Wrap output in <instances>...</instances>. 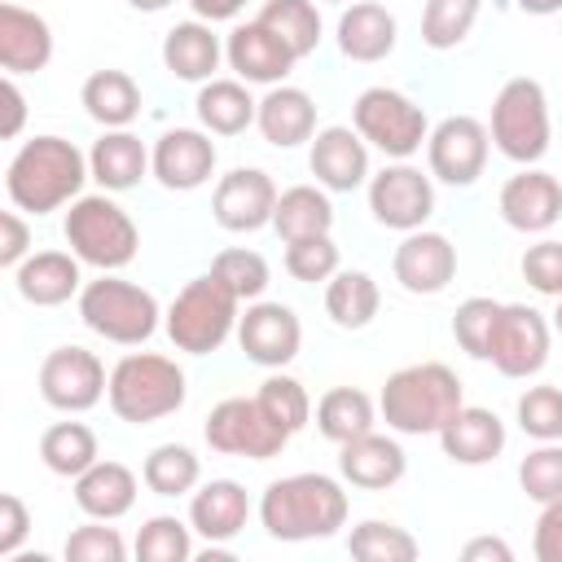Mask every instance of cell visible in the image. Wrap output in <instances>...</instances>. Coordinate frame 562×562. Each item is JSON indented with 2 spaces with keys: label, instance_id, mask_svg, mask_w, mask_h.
I'll use <instances>...</instances> for the list:
<instances>
[{
  "label": "cell",
  "instance_id": "cell-1",
  "mask_svg": "<svg viewBox=\"0 0 562 562\" xmlns=\"http://www.w3.org/2000/svg\"><path fill=\"white\" fill-rule=\"evenodd\" d=\"M83 180H92V171H88V154H79L75 140L31 136L9 158L4 193L26 215H53L83 193Z\"/></svg>",
  "mask_w": 562,
  "mask_h": 562
},
{
  "label": "cell",
  "instance_id": "cell-2",
  "mask_svg": "<svg viewBox=\"0 0 562 562\" xmlns=\"http://www.w3.org/2000/svg\"><path fill=\"white\" fill-rule=\"evenodd\" d=\"M259 522L272 540H329L347 527V492L321 470L272 479L259 496Z\"/></svg>",
  "mask_w": 562,
  "mask_h": 562
},
{
  "label": "cell",
  "instance_id": "cell-3",
  "mask_svg": "<svg viewBox=\"0 0 562 562\" xmlns=\"http://www.w3.org/2000/svg\"><path fill=\"white\" fill-rule=\"evenodd\" d=\"M461 404H465L461 378L439 360L395 369L378 395V413L395 435H439Z\"/></svg>",
  "mask_w": 562,
  "mask_h": 562
},
{
  "label": "cell",
  "instance_id": "cell-4",
  "mask_svg": "<svg viewBox=\"0 0 562 562\" xmlns=\"http://www.w3.org/2000/svg\"><path fill=\"white\" fill-rule=\"evenodd\" d=\"M184 395H189L184 369L158 351H127L110 369V386H105L114 417L127 426H154V422L180 413Z\"/></svg>",
  "mask_w": 562,
  "mask_h": 562
},
{
  "label": "cell",
  "instance_id": "cell-5",
  "mask_svg": "<svg viewBox=\"0 0 562 562\" xmlns=\"http://www.w3.org/2000/svg\"><path fill=\"white\" fill-rule=\"evenodd\" d=\"M237 316H241V299L215 272H206V277H193L171 299V307L162 312V329L176 351L211 356L228 342V334H237Z\"/></svg>",
  "mask_w": 562,
  "mask_h": 562
},
{
  "label": "cell",
  "instance_id": "cell-6",
  "mask_svg": "<svg viewBox=\"0 0 562 562\" xmlns=\"http://www.w3.org/2000/svg\"><path fill=\"white\" fill-rule=\"evenodd\" d=\"M66 246L79 255V263L101 268V272H119L136 259L140 250V233L132 224V215L101 189V193H79L61 220Z\"/></svg>",
  "mask_w": 562,
  "mask_h": 562
},
{
  "label": "cell",
  "instance_id": "cell-7",
  "mask_svg": "<svg viewBox=\"0 0 562 562\" xmlns=\"http://www.w3.org/2000/svg\"><path fill=\"white\" fill-rule=\"evenodd\" d=\"M79 321L105 342L140 347L162 325V307L145 285L123 281L114 272H101L97 281H88L79 290Z\"/></svg>",
  "mask_w": 562,
  "mask_h": 562
},
{
  "label": "cell",
  "instance_id": "cell-8",
  "mask_svg": "<svg viewBox=\"0 0 562 562\" xmlns=\"http://www.w3.org/2000/svg\"><path fill=\"white\" fill-rule=\"evenodd\" d=\"M487 136L518 167H536L549 154L553 123H549V97H544L540 79L514 75V79L501 83V92L492 97Z\"/></svg>",
  "mask_w": 562,
  "mask_h": 562
},
{
  "label": "cell",
  "instance_id": "cell-9",
  "mask_svg": "<svg viewBox=\"0 0 562 562\" xmlns=\"http://www.w3.org/2000/svg\"><path fill=\"white\" fill-rule=\"evenodd\" d=\"M351 127L386 158H413L430 136L426 110L400 88H364L351 105Z\"/></svg>",
  "mask_w": 562,
  "mask_h": 562
},
{
  "label": "cell",
  "instance_id": "cell-10",
  "mask_svg": "<svg viewBox=\"0 0 562 562\" xmlns=\"http://www.w3.org/2000/svg\"><path fill=\"white\" fill-rule=\"evenodd\" d=\"M211 452H224V457H246V461H268V457H281L290 435L263 413V404L250 395H228L220 400L211 413H206V426H202Z\"/></svg>",
  "mask_w": 562,
  "mask_h": 562
},
{
  "label": "cell",
  "instance_id": "cell-11",
  "mask_svg": "<svg viewBox=\"0 0 562 562\" xmlns=\"http://www.w3.org/2000/svg\"><path fill=\"white\" fill-rule=\"evenodd\" d=\"M487 123H479L474 114H448L430 127L426 136V162H430V180H443L452 189H470L483 167H487Z\"/></svg>",
  "mask_w": 562,
  "mask_h": 562
},
{
  "label": "cell",
  "instance_id": "cell-12",
  "mask_svg": "<svg viewBox=\"0 0 562 562\" xmlns=\"http://www.w3.org/2000/svg\"><path fill=\"white\" fill-rule=\"evenodd\" d=\"M369 211L382 228H395V233L426 228V220L435 215V184L422 167H413L408 158H395L378 176H369Z\"/></svg>",
  "mask_w": 562,
  "mask_h": 562
},
{
  "label": "cell",
  "instance_id": "cell-13",
  "mask_svg": "<svg viewBox=\"0 0 562 562\" xmlns=\"http://www.w3.org/2000/svg\"><path fill=\"white\" fill-rule=\"evenodd\" d=\"M549 342H553V325L544 321V312L527 303H501L487 360L505 378H536L549 364Z\"/></svg>",
  "mask_w": 562,
  "mask_h": 562
},
{
  "label": "cell",
  "instance_id": "cell-14",
  "mask_svg": "<svg viewBox=\"0 0 562 562\" xmlns=\"http://www.w3.org/2000/svg\"><path fill=\"white\" fill-rule=\"evenodd\" d=\"M105 386H110V373H105L101 356L88 351V347H75V342L53 347L44 356V364H40V395L57 413H88V408H97Z\"/></svg>",
  "mask_w": 562,
  "mask_h": 562
},
{
  "label": "cell",
  "instance_id": "cell-15",
  "mask_svg": "<svg viewBox=\"0 0 562 562\" xmlns=\"http://www.w3.org/2000/svg\"><path fill=\"white\" fill-rule=\"evenodd\" d=\"M220 149L206 127H171L149 149V176L171 193H193L215 176Z\"/></svg>",
  "mask_w": 562,
  "mask_h": 562
},
{
  "label": "cell",
  "instance_id": "cell-16",
  "mask_svg": "<svg viewBox=\"0 0 562 562\" xmlns=\"http://www.w3.org/2000/svg\"><path fill=\"white\" fill-rule=\"evenodd\" d=\"M237 347L259 369H285L303 347V325H299L294 307L272 303V299H255L237 316Z\"/></svg>",
  "mask_w": 562,
  "mask_h": 562
},
{
  "label": "cell",
  "instance_id": "cell-17",
  "mask_svg": "<svg viewBox=\"0 0 562 562\" xmlns=\"http://www.w3.org/2000/svg\"><path fill=\"white\" fill-rule=\"evenodd\" d=\"M277 184L268 171L259 167H233L215 180V193H211V215L220 228L228 233H255V228H268L272 224V211H277Z\"/></svg>",
  "mask_w": 562,
  "mask_h": 562
},
{
  "label": "cell",
  "instance_id": "cell-18",
  "mask_svg": "<svg viewBox=\"0 0 562 562\" xmlns=\"http://www.w3.org/2000/svg\"><path fill=\"white\" fill-rule=\"evenodd\" d=\"M501 220L514 233H549L562 220V180L540 167H522L501 184Z\"/></svg>",
  "mask_w": 562,
  "mask_h": 562
},
{
  "label": "cell",
  "instance_id": "cell-19",
  "mask_svg": "<svg viewBox=\"0 0 562 562\" xmlns=\"http://www.w3.org/2000/svg\"><path fill=\"white\" fill-rule=\"evenodd\" d=\"M391 272L400 281V290L408 294H439L448 290V281L457 277V246L443 233L430 228H413L404 233V241L391 255Z\"/></svg>",
  "mask_w": 562,
  "mask_h": 562
},
{
  "label": "cell",
  "instance_id": "cell-20",
  "mask_svg": "<svg viewBox=\"0 0 562 562\" xmlns=\"http://www.w3.org/2000/svg\"><path fill=\"white\" fill-rule=\"evenodd\" d=\"M307 167H312V176H316L321 189L351 193V189L369 184V140L356 127H342V123L321 127L312 136Z\"/></svg>",
  "mask_w": 562,
  "mask_h": 562
},
{
  "label": "cell",
  "instance_id": "cell-21",
  "mask_svg": "<svg viewBox=\"0 0 562 562\" xmlns=\"http://www.w3.org/2000/svg\"><path fill=\"white\" fill-rule=\"evenodd\" d=\"M224 57H228V66L237 70L241 83H263V88L285 83V75L299 61L263 22H237L224 40Z\"/></svg>",
  "mask_w": 562,
  "mask_h": 562
},
{
  "label": "cell",
  "instance_id": "cell-22",
  "mask_svg": "<svg viewBox=\"0 0 562 562\" xmlns=\"http://www.w3.org/2000/svg\"><path fill=\"white\" fill-rule=\"evenodd\" d=\"M53 61V26L35 9L13 0L0 4V70L4 75H35Z\"/></svg>",
  "mask_w": 562,
  "mask_h": 562
},
{
  "label": "cell",
  "instance_id": "cell-23",
  "mask_svg": "<svg viewBox=\"0 0 562 562\" xmlns=\"http://www.w3.org/2000/svg\"><path fill=\"white\" fill-rule=\"evenodd\" d=\"M13 285L35 307H61V303L79 299V290H83L79 255L75 250H31L13 268Z\"/></svg>",
  "mask_w": 562,
  "mask_h": 562
},
{
  "label": "cell",
  "instance_id": "cell-24",
  "mask_svg": "<svg viewBox=\"0 0 562 562\" xmlns=\"http://www.w3.org/2000/svg\"><path fill=\"white\" fill-rule=\"evenodd\" d=\"M404 470H408V457H404L400 439H391V435L369 430V435H360V439L338 448V474L351 487L386 492V487H395L404 479Z\"/></svg>",
  "mask_w": 562,
  "mask_h": 562
},
{
  "label": "cell",
  "instance_id": "cell-25",
  "mask_svg": "<svg viewBox=\"0 0 562 562\" xmlns=\"http://www.w3.org/2000/svg\"><path fill=\"white\" fill-rule=\"evenodd\" d=\"M250 518V496L237 479H211L189 496V527L206 544H228Z\"/></svg>",
  "mask_w": 562,
  "mask_h": 562
},
{
  "label": "cell",
  "instance_id": "cell-26",
  "mask_svg": "<svg viewBox=\"0 0 562 562\" xmlns=\"http://www.w3.org/2000/svg\"><path fill=\"white\" fill-rule=\"evenodd\" d=\"M395 40H400V26H395V13L378 0H351L342 13H338V53L347 61H382L395 53Z\"/></svg>",
  "mask_w": 562,
  "mask_h": 562
},
{
  "label": "cell",
  "instance_id": "cell-27",
  "mask_svg": "<svg viewBox=\"0 0 562 562\" xmlns=\"http://www.w3.org/2000/svg\"><path fill=\"white\" fill-rule=\"evenodd\" d=\"M505 422L479 404H461L457 417L439 430V448L452 465H487L505 452Z\"/></svg>",
  "mask_w": 562,
  "mask_h": 562
},
{
  "label": "cell",
  "instance_id": "cell-28",
  "mask_svg": "<svg viewBox=\"0 0 562 562\" xmlns=\"http://www.w3.org/2000/svg\"><path fill=\"white\" fill-rule=\"evenodd\" d=\"M255 127L272 149H294L316 136V101L294 83H277L259 97Z\"/></svg>",
  "mask_w": 562,
  "mask_h": 562
},
{
  "label": "cell",
  "instance_id": "cell-29",
  "mask_svg": "<svg viewBox=\"0 0 562 562\" xmlns=\"http://www.w3.org/2000/svg\"><path fill=\"white\" fill-rule=\"evenodd\" d=\"M88 171L105 193H127L149 176V149L127 127H105L88 149Z\"/></svg>",
  "mask_w": 562,
  "mask_h": 562
},
{
  "label": "cell",
  "instance_id": "cell-30",
  "mask_svg": "<svg viewBox=\"0 0 562 562\" xmlns=\"http://www.w3.org/2000/svg\"><path fill=\"white\" fill-rule=\"evenodd\" d=\"M220 57H224V44H220V35L211 31V22H202V18L176 22V26L162 35V66H167V75H176V79H184V83H206V79H215Z\"/></svg>",
  "mask_w": 562,
  "mask_h": 562
},
{
  "label": "cell",
  "instance_id": "cell-31",
  "mask_svg": "<svg viewBox=\"0 0 562 562\" xmlns=\"http://www.w3.org/2000/svg\"><path fill=\"white\" fill-rule=\"evenodd\" d=\"M136 492H140V483L123 461H92L75 479V505L88 518H101V522L123 518L136 505Z\"/></svg>",
  "mask_w": 562,
  "mask_h": 562
},
{
  "label": "cell",
  "instance_id": "cell-32",
  "mask_svg": "<svg viewBox=\"0 0 562 562\" xmlns=\"http://www.w3.org/2000/svg\"><path fill=\"white\" fill-rule=\"evenodd\" d=\"M193 110L211 136H241L255 123L259 101L250 97V83H241V79H206L198 88Z\"/></svg>",
  "mask_w": 562,
  "mask_h": 562
},
{
  "label": "cell",
  "instance_id": "cell-33",
  "mask_svg": "<svg viewBox=\"0 0 562 562\" xmlns=\"http://www.w3.org/2000/svg\"><path fill=\"white\" fill-rule=\"evenodd\" d=\"M79 101H83L88 119L101 123V127H132L136 114H140V88H136V79L127 70H114V66L92 70L83 79V88H79Z\"/></svg>",
  "mask_w": 562,
  "mask_h": 562
},
{
  "label": "cell",
  "instance_id": "cell-34",
  "mask_svg": "<svg viewBox=\"0 0 562 562\" xmlns=\"http://www.w3.org/2000/svg\"><path fill=\"white\" fill-rule=\"evenodd\" d=\"M329 228H334L329 189H321V184H290V189H281L277 211H272V233L281 241L316 237V233H329Z\"/></svg>",
  "mask_w": 562,
  "mask_h": 562
},
{
  "label": "cell",
  "instance_id": "cell-35",
  "mask_svg": "<svg viewBox=\"0 0 562 562\" xmlns=\"http://www.w3.org/2000/svg\"><path fill=\"white\" fill-rule=\"evenodd\" d=\"M373 426H378V404L360 386H329L316 400V430L338 448L369 435Z\"/></svg>",
  "mask_w": 562,
  "mask_h": 562
},
{
  "label": "cell",
  "instance_id": "cell-36",
  "mask_svg": "<svg viewBox=\"0 0 562 562\" xmlns=\"http://www.w3.org/2000/svg\"><path fill=\"white\" fill-rule=\"evenodd\" d=\"M378 307H382V290H378V281L369 272L338 268L325 281V312H329V321L338 329H364V325H373Z\"/></svg>",
  "mask_w": 562,
  "mask_h": 562
},
{
  "label": "cell",
  "instance_id": "cell-37",
  "mask_svg": "<svg viewBox=\"0 0 562 562\" xmlns=\"http://www.w3.org/2000/svg\"><path fill=\"white\" fill-rule=\"evenodd\" d=\"M40 461L53 474H61V479H79L92 461H101L92 426H83V422H53L40 435Z\"/></svg>",
  "mask_w": 562,
  "mask_h": 562
},
{
  "label": "cell",
  "instance_id": "cell-38",
  "mask_svg": "<svg viewBox=\"0 0 562 562\" xmlns=\"http://www.w3.org/2000/svg\"><path fill=\"white\" fill-rule=\"evenodd\" d=\"M255 22H263L299 61L312 57L321 44V9L312 0H263Z\"/></svg>",
  "mask_w": 562,
  "mask_h": 562
},
{
  "label": "cell",
  "instance_id": "cell-39",
  "mask_svg": "<svg viewBox=\"0 0 562 562\" xmlns=\"http://www.w3.org/2000/svg\"><path fill=\"white\" fill-rule=\"evenodd\" d=\"M140 479L154 496H189L198 483H202V461L189 443H158L145 465H140Z\"/></svg>",
  "mask_w": 562,
  "mask_h": 562
},
{
  "label": "cell",
  "instance_id": "cell-40",
  "mask_svg": "<svg viewBox=\"0 0 562 562\" xmlns=\"http://www.w3.org/2000/svg\"><path fill=\"white\" fill-rule=\"evenodd\" d=\"M347 553L360 558V562H413L422 549H417V540H413L408 527L382 522V518H364V522L351 527Z\"/></svg>",
  "mask_w": 562,
  "mask_h": 562
},
{
  "label": "cell",
  "instance_id": "cell-41",
  "mask_svg": "<svg viewBox=\"0 0 562 562\" xmlns=\"http://www.w3.org/2000/svg\"><path fill=\"white\" fill-rule=\"evenodd\" d=\"M479 9H483V0H426V9H422V44L435 48V53L457 48L474 31Z\"/></svg>",
  "mask_w": 562,
  "mask_h": 562
},
{
  "label": "cell",
  "instance_id": "cell-42",
  "mask_svg": "<svg viewBox=\"0 0 562 562\" xmlns=\"http://www.w3.org/2000/svg\"><path fill=\"white\" fill-rule=\"evenodd\" d=\"M255 400L263 404V413H268L285 435H299V430L312 422V400H307L303 382L290 378V373H277V369H272V373L259 382Z\"/></svg>",
  "mask_w": 562,
  "mask_h": 562
},
{
  "label": "cell",
  "instance_id": "cell-43",
  "mask_svg": "<svg viewBox=\"0 0 562 562\" xmlns=\"http://www.w3.org/2000/svg\"><path fill=\"white\" fill-rule=\"evenodd\" d=\"M136 558L140 562H189L193 558V527L176 514H154L136 531Z\"/></svg>",
  "mask_w": 562,
  "mask_h": 562
},
{
  "label": "cell",
  "instance_id": "cell-44",
  "mask_svg": "<svg viewBox=\"0 0 562 562\" xmlns=\"http://www.w3.org/2000/svg\"><path fill=\"white\" fill-rule=\"evenodd\" d=\"M211 272H215L241 303L263 299V290H268V281H272L268 259H263L259 250H246V246H228V250H220V255L211 259Z\"/></svg>",
  "mask_w": 562,
  "mask_h": 562
},
{
  "label": "cell",
  "instance_id": "cell-45",
  "mask_svg": "<svg viewBox=\"0 0 562 562\" xmlns=\"http://www.w3.org/2000/svg\"><path fill=\"white\" fill-rule=\"evenodd\" d=\"M514 417H518L522 435H531L536 443L562 439V386H553V382L527 386L514 404Z\"/></svg>",
  "mask_w": 562,
  "mask_h": 562
},
{
  "label": "cell",
  "instance_id": "cell-46",
  "mask_svg": "<svg viewBox=\"0 0 562 562\" xmlns=\"http://www.w3.org/2000/svg\"><path fill=\"white\" fill-rule=\"evenodd\" d=\"M518 487H522L536 505L562 501V439L536 443V448L518 461Z\"/></svg>",
  "mask_w": 562,
  "mask_h": 562
},
{
  "label": "cell",
  "instance_id": "cell-47",
  "mask_svg": "<svg viewBox=\"0 0 562 562\" xmlns=\"http://www.w3.org/2000/svg\"><path fill=\"white\" fill-rule=\"evenodd\" d=\"M496 316H501V303L487 299V294H474L457 307L452 316V338L465 356L474 360H487V342H492V329H496Z\"/></svg>",
  "mask_w": 562,
  "mask_h": 562
},
{
  "label": "cell",
  "instance_id": "cell-48",
  "mask_svg": "<svg viewBox=\"0 0 562 562\" xmlns=\"http://www.w3.org/2000/svg\"><path fill=\"white\" fill-rule=\"evenodd\" d=\"M285 272L294 281H329L338 272V246L329 233H316V237H299V241H285Z\"/></svg>",
  "mask_w": 562,
  "mask_h": 562
},
{
  "label": "cell",
  "instance_id": "cell-49",
  "mask_svg": "<svg viewBox=\"0 0 562 562\" xmlns=\"http://www.w3.org/2000/svg\"><path fill=\"white\" fill-rule=\"evenodd\" d=\"M61 553H66V562H123L127 544L114 527H101V518H92V522H83L66 536Z\"/></svg>",
  "mask_w": 562,
  "mask_h": 562
},
{
  "label": "cell",
  "instance_id": "cell-50",
  "mask_svg": "<svg viewBox=\"0 0 562 562\" xmlns=\"http://www.w3.org/2000/svg\"><path fill=\"white\" fill-rule=\"evenodd\" d=\"M522 281L544 294V299H562V241L553 237H540L536 246L522 250Z\"/></svg>",
  "mask_w": 562,
  "mask_h": 562
},
{
  "label": "cell",
  "instance_id": "cell-51",
  "mask_svg": "<svg viewBox=\"0 0 562 562\" xmlns=\"http://www.w3.org/2000/svg\"><path fill=\"white\" fill-rule=\"evenodd\" d=\"M26 531H31V509H26V501L13 496V492H4V496H0V558H4V562L22 549Z\"/></svg>",
  "mask_w": 562,
  "mask_h": 562
},
{
  "label": "cell",
  "instance_id": "cell-52",
  "mask_svg": "<svg viewBox=\"0 0 562 562\" xmlns=\"http://www.w3.org/2000/svg\"><path fill=\"white\" fill-rule=\"evenodd\" d=\"M531 553H536V562H562V501L540 505L536 536H531Z\"/></svg>",
  "mask_w": 562,
  "mask_h": 562
},
{
  "label": "cell",
  "instance_id": "cell-53",
  "mask_svg": "<svg viewBox=\"0 0 562 562\" xmlns=\"http://www.w3.org/2000/svg\"><path fill=\"white\" fill-rule=\"evenodd\" d=\"M31 255V228L22 220V211H0V268H18Z\"/></svg>",
  "mask_w": 562,
  "mask_h": 562
},
{
  "label": "cell",
  "instance_id": "cell-54",
  "mask_svg": "<svg viewBox=\"0 0 562 562\" xmlns=\"http://www.w3.org/2000/svg\"><path fill=\"white\" fill-rule=\"evenodd\" d=\"M0 97H4V123H0V136L13 140V136L22 132V123H26V97H22V88H18V75H4Z\"/></svg>",
  "mask_w": 562,
  "mask_h": 562
},
{
  "label": "cell",
  "instance_id": "cell-55",
  "mask_svg": "<svg viewBox=\"0 0 562 562\" xmlns=\"http://www.w3.org/2000/svg\"><path fill=\"white\" fill-rule=\"evenodd\" d=\"M461 558L465 562H509L514 558V549L501 540V536H479V540H465V549H461Z\"/></svg>",
  "mask_w": 562,
  "mask_h": 562
},
{
  "label": "cell",
  "instance_id": "cell-56",
  "mask_svg": "<svg viewBox=\"0 0 562 562\" xmlns=\"http://www.w3.org/2000/svg\"><path fill=\"white\" fill-rule=\"evenodd\" d=\"M246 4H250V0H189V9H193L202 22H211V26H215V22H233Z\"/></svg>",
  "mask_w": 562,
  "mask_h": 562
},
{
  "label": "cell",
  "instance_id": "cell-57",
  "mask_svg": "<svg viewBox=\"0 0 562 562\" xmlns=\"http://www.w3.org/2000/svg\"><path fill=\"white\" fill-rule=\"evenodd\" d=\"M522 13L531 18H549V13H562V0H514Z\"/></svg>",
  "mask_w": 562,
  "mask_h": 562
},
{
  "label": "cell",
  "instance_id": "cell-58",
  "mask_svg": "<svg viewBox=\"0 0 562 562\" xmlns=\"http://www.w3.org/2000/svg\"><path fill=\"white\" fill-rule=\"evenodd\" d=\"M127 4H132V9H140V13H162L171 0H127Z\"/></svg>",
  "mask_w": 562,
  "mask_h": 562
},
{
  "label": "cell",
  "instance_id": "cell-59",
  "mask_svg": "<svg viewBox=\"0 0 562 562\" xmlns=\"http://www.w3.org/2000/svg\"><path fill=\"white\" fill-rule=\"evenodd\" d=\"M553 329L562 334V299H558V307H553Z\"/></svg>",
  "mask_w": 562,
  "mask_h": 562
},
{
  "label": "cell",
  "instance_id": "cell-60",
  "mask_svg": "<svg viewBox=\"0 0 562 562\" xmlns=\"http://www.w3.org/2000/svg\"><path fill=\"white\" fill-rule=\"evenodd\" d=\"M329 4H351V0H329Z\"/></svg>",
  "mask_w": 562,
  "mask_h": 562
}]
</instances>
